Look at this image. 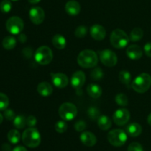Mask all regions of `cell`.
<instances>
[{
  "mask_svg": "<svg viewBox=\"0 0 151 151\" xmlns=\"http://www.w3.org/2000/svg\"><path fill=\"white\" fill-rule=\"evenodd\" d=\"M78 63L83 68H91L98 63V56L92 50H84L78 56Z\"/></svg>",
  "mask_w": 151,
  "mask_h": 151,
  "instance_id": "cell-1",
  "label": "cell"
},
{
  "mask_svg": "<svg viewBox=\"0 0 151 151\" xmlns=\"http://www.w3.org/2000/svg\"><path fill=\"white\" fill-rule=\"evenodd\" d=\"M22 142L27 147L30 148L37 147L41 144V138L36 128L29 127L26 129L22 134Z\"/></svg>",
  "mask_w": 151,
  "mask_h": 151,
  "instance_id": "cell-2",
  "label": "cell"
},
{
  "mask_svg": "<svg viewBox=\"0 0 151 151\" xmlns=\"http://www.w3.org/2000/svg\"><path fill=\"white\" fill-rule=\"evenodd\" d=\"M151 86V76L143 73L134 78L131 83V87L139 93H144L150 89Z\"/></svg>",
  "mask_w": 151,
  "mask_h": 151,
  "instance_id": "cell-3",
  "label": "cell"
},
{
  "mask_svg": "<svg viewBox=\"0 0 151 151\" xmlns=\"http://www.w3.org/2000/svg\"><path fill=\"white\" fill-rule=\"evenodd\" d=\"M110 41L114 47L120 49L128 45L129 42V37L122 30L115 29L111 33Z\"/></svg>",
  "mask_w": 151,
  "mask_h": 151,
  "instance_id": "cell-4",
  "label": "cell"
},
{
  "mask_svg": "<svg viewBox=\"0 0 151 151\" xmlns=\"http://www.w3.org/2000/svg\"><path fill=\"white\" fill-rule=\"evenodd\" d=\"M37 63L41 65H49L53 59V53L51 49L47 46H41L35 51L34 55Z\"/></svg>",
  "mask_w": 151,
  "mask_h": 151,
  "instance_id": "cell-5",
  "label": "cell"
},
{
  "mask_svg": "<svg viewBox=\"0 0 151 151\" xmlns=\"http://www.w3.org/2000/svg\"><path fill=\"white\" fill-rule=\"evenodd\" d=\"M128 139L127 133L121 129H114L108 133L109 143L114 147H121L125 144Z\"/></svg>",
  "mask_w": 151,
  "mask_h": 151,
  "instance_id": "cell-6",
  "label": "cell"
},
{
  "mask_svg": "<svg viewBox=\"0 0 151 151\" xmlns=\"http://www.w3.org/2000/svg\"><path fill=\"white\" fill-rule=\"evenodd\" d=\"M58 114L62 119L65 121H71L76 117L78 114V109L74 104L65 102L59 107Z\"/></svg>",
  "mask_w": 151,
  "mask_h": 151,
  "instance_id": "cell-7",
  "label": "cell"
},
{
  "mask_svg": "<svg viewBox=\"0 0 151 151\" xmlns=\"http://www.w3.org/2000/svg\"><path fill=\"white\" fill-rule=\"evenodd\" d=\"M6 28L10 33L20 34L24 29V22L19 16H11L6 22Z\"/></svg>",
  "mask_w": 151,
  "mask_h": 151,
  "instance_id": "cell-8",
  "label": "cell"
},
{
  "mask_svg": "<svg viewBox=\"0 0 151 151\" xmlns=\"http://www.w3.org/2000/svg\"><path fill=\"white\" fill-rule=\"evenodd\" d=\"M99 56L102 63L107 67H114L117 63V56L109 49L99 51Z\"/></svg>",
  "mask_w": 151,
  "mask_h": 151,
  "instance_id": "cell-9",
  "label": "cell"
},
{
  "mask_svg": "<svg viewBox=\"0 0 151 151\" xmlns=\"http://www.w3.org/2000/svg\"><path fill=\"white\" fill-rule=\"evenodd\" d=\"M131 114L128 110L125 108L116 110L113 115V120L116 124L119 126L125 125L130 120Z\"/></svg>",
  "mask_w": 151,
  "mask_h": 151,
  "instance_id": "cell-10",
  "label": "cell"
},
{
  "mask_svg": "<svg viewBox=\"0 0 151 151\" xmlns=\"http://www.w3.org/2000/svg\"><path fill=\"white\" fill-rule=\"evenodd\" d=\"M29 16L32 23L40 25L44 22L45 13L41 7H33L29 10Z\"/></svg>",
  "mask_w": 151,
  "mask_h": 151,
  "instance_id": "cell-11",
  "label": "cell"
},
{
  "mask_svg": "<svg viewBox=\"0 0 151 151\" xmlns=\"http://www.w3.org/2000/svg\"><path fill=\"white\" fill-rule=\"evenodd\" d=\"M51 79L53 84L58 88H64L69 84L67 76L62 73H51Z\"/></svg>",
  "mask_w": 151,
  "mask_h": 151,
  "instance_id": "cell-12",
  "label": "cell"
},
{
  "mask_svg": "<svg viewBox=\"0 0 151 151\" xmlns=\"http://www.w3.org/2000/svg\"><path fill=\"white\" fill-rule=\"evenodd\" d=\"M90 34L94 39L102 41L106 36V30L104 27L100 25H94L90 28Z\"/></svg>",
  "mask_w": 151,
  "mask_h": 151,
  "instance_id": "cell-13",
  "label": "cell"
},
{
  "mask_svg": "<svg viewBox=\"0 0 151 151\" xmlns=\"http://www.w3.org/2000/svg\"><path fill=\"white\" fill-rule=\"evenodd\" d=\"M86 81V75L83 71L78 70L74 73L71 78V84L74 88H81Z\"/></svg>",
  "mask_w": 151,
  "mask_h": 151,
  "instance_id": "cell-14",
  "label": "cell"
},
{
  "mask_svg": "<svg viewBox=\"0 0 151 151\" xmlns=\"http://www.w3.org/2000/svg\"><path fill=\"white\" fill-rule=\"evenodd\" d=\"M127 56L132 60H138L142 56L143 52L141 47L137 44H131L128 47L126 50Z\"/></svg>",
  "mask_w": 151,
  "mask_h": 151,
  "instance_id": "cell-15",
  "label": "cell"
},
{
  "mask_svg": "<svg viewBox=\"0 0 151 151\" xmlns=\"http://www.w3.org/2000/svg\"><path fill=\"white\" fill-rule=\"evenodd\" d=\"M80 139L81 142L87 147H93L97 143V137L94 133L89 131L83 132L80 136Z\"/></svg>",
  "mask_w": 151,
  "mask_h": 151,
  "instance_id": "cell-16",
  "label": "cell"
},
{
  "mask_svg": "<svg viewBox=\"0 0 151 151\" xmlns=\"http://www.w3.org/2000/svg\"><path fill=\"white\" fill-rule=\"evenodd\" d=\"M65 10L66 13L70 16H77L81 12V4L75 0H70L66 2L65 5Z\"/></svg>",
  "mask_w": 151,
  "mask_h": 151,
  "instance_id": "cell-17",
  "label": "cell"
},
{
  "mask_svg": "<svg viewBox=\"0 0 151 151\" xmlns=\"http://www.w3.org/2000/svg\"><path fill=\"white\" fill-rule=\"evenodd\" d=\"M37 90L38 93L42 96H49L52 93V86L47 81H42L39 83L37 87Z\"/></svg>",
  "mask_w": 151,
  "mask_h": 151,
  "instance_id": "cell-18",
  "label": "cell"
},
{
  "mask_svg": "<svg viewBox=\"0 0 151 151\" xmlns=\"http://www.w3.org/2000/svg\"><path fill=\"white\" fill-rule=\"evenodd\" d=\"M142 132V126L137 122L131 123L127 127V133L131 137H137L139 136Z\"/></svg>",
  "mask_w": 151,
  "mask_h": 151,
  "instance_id": "cell-19",
  "label": "cell"
},
{
  "mask_svg": "<svg viewBox=\"0 0 151 151\" xmlns=\"http://www.w3.org/2000/svg\"><path fill=\"white\" fill-rule=\"evenodd\" d=\"M87 93L93 99H98L102 95V89L97 84H89L87 87Z\"/></svg>",
  "mask_w": 151,
  "mask_h": 151,
  "instance_id": "cell-20",
  "label": "cell"
},
{
  "mask_svg": "<svg viewBox=\"0 0 151 151\" xmlns=\"http://www.w3.org/2000/svg\"><path fill=\"white\" fill-rule=\"evenodd\" d=\"M52 42L55 47L59 50H63L66 47V38L63 36L61 34H55L52 39Z\"/></svg>",
  "mask_w": 151,
  "mask_h": 151,
  "instance_id": "cell-21",
  "label": "cell"
},
{
  "mask_svg": "<svg viewBox=\"0 0 151 151\" xmlns=\"http://www.w3.org/2000/svg\"><path fill=\"white\" fill-rule=\"evenodd\" d=\"M97 124L101 130H108L112 125L111 120L108 115H100L97 119Z\"/></svg>",
  "mask_w": 151,
  "mask_h": 151,
  "instance_id": "cell-22",
  "label": "cell"
},
{
  "mask_svg": "<svg viewBox=\"0 0 151 151\" xmlns=\"http://www.w3.org/2000/svg\"><path fill=\"white\" fill-rule=\"evenodd\" d=\"M16 45V39L13 36H7L2 41V46L6 50H12Z\"/></svg>",
  "mask_w": 151,
  "mask_h": 151,
  "instance_id": "cell-23",
  "label": "cell"
},
{
  "mask_svg": "<svg viewBox=\"0 0 151 151\" xmlns=\"http://www.w3.org/2000/svg\"><path fill=\"white\" fill-rule=\"evenodd\" d=\"M21 139V134L17 130L13 129V130H10L7 133V139L9 142L11 144H16L19 143Z\"/></svg>",
  "mask_w": 151,
  "mask_h": 151,
  "instance_id": "cell-24",
  "label": "cell"
},
{
  "mask_svg": "<svg viewBox=\"0 0 151 151\" xmlns=\"http://www.w3.org/2000/svg\"><path fill=\"white\" fill-rule=\"evenodd\" d=\"M119 79L123 84L129 87L131 82V75L128 71L121 70L119 73Z\"/></svg>",
  "mask_w": 151,
  "mask_h": 151,
  "instance_id": "cell-25",
  "label": "cell"
},
{
  "mask_svg": "<svg viewBox=\"0 0 151 151\" xmlns=\"http://www.w3.org/2000/svg\"><path fill=\"white\" fill-rule=\"evenodd\" d=\"M144 32L140 28H135L132 30L130 35V39L132 41H138L142 38Z\"/></svg>",
  "mask_w": 151,
  "mask_h": 151,
  "instance_id": "cell-26",
  "label": "cell"
},
{
  "mask_svg": "<svg viewBox=\"0 0 151 151\" xmlns=\"http://www.w3.org/2000/svg\"><path fill=\"white\" fill-rule=\"evenodd\" d=\"M26 124V118L22 115H17L13 120V125L17 129H23Z\"/></svg>",
  "mask_w": 151,
  "mask_h": 151,
  "instance_id": "cell-27",
  "label": "cell"
},
{
  "mask_svg": "<svg viewBox=\"0 0 151 151\" xmlns=\"http://www.w3.org/2000/svg\"><path fill=\"white\" fill-rule=\"evenodd\" d=\"M115 102L118 105L122 107L127 106L128 104V99L124 93H119L115 97Z\"/></svg>",
  "mask_w": 151,
  "mask_h": 151,
  "instance_id": "cell-28",
  "label": "cell"
},
{
  "mask_svg": "<svg viewBox=\"0 0 151 151\" xmlns=\"http://www.w3.org/2000/svg\"><path fill=\"white\" fill-rule=\"evenodd\" d=\"M87 113H88L89 118L92 120L98 119L99 117L100 116V110L95 107H90L88 109Z\"/></svg>",
  "mask_w": 151,
  "mask_h": 151,
  "instance_id": "cell-29",
  "label": "cell"
},
{
  "mask_svg": "<svg viewBox=\"0 0 151 151\" xmlns=\"http://www.w3.org/2000/svg\"><path fill=\"white\" fill-rule=\"evenodd\" d=\"M9 105V99L3 93H0V111L5 110Z\"/></svg>",
  "mask_w": 151,
  "mask_h": 151,
  "instance_id": "cell-30",
  "label": "cell"
},
{
  "mask_svg": "<svg viewBox=\"0 0 151 151\" xmlns=\"http://www.w3.org/2000/svg\"><path fill=\"white\" fill-rule=\"evenodd\" d=\"M12 8V4L10 0H2L0 2V10L2 13H7Z\"/></svg>",
  "mask_w": 151,
  "mask_h": 151,
  "instance_id": "cell-31",
  "label": "cell"
},
{
  "mask_svg": "<svg viewBox=\"0 0 151 151\" xmlns=\"http://www.w3.org/2000/svg\"><path fill=\"white\" fill-rule=\"evenodd\" d=\"M87 31H88V29H87L86 27L84 26V25H80L75 30V35L78 38H83L86 36Z\"/></svg>",
  "mask_w": 151,
  "mask_h": 151,
  "instance_id": "cell-32",
  "label": "cell"
},
{
  "mask_svg": "<svg viewBox=\"0 0 151 151\" xmlns=\"http://www.w3.org/2000/svg\"><path fill=\"white\" fill-rule=\"evenodd\" d=\"M67 124L64 121H57L55 125V129L59 133H63L64 132H66V130H67Z\"/></svg>",
  "mask_w": 151,
  "mask_h": 151,
  "instance_id": "cell-33",
  "label": "cell"
},
{
  "mask_svg": "<svg viewBox=\"0 0 151 151\" xmlns=\"http://www.w3.org/2000/svg\"><path fill=\"white\" fill-rule=\"evenodd\" d=\"M91 77L94 80H100L103 77V72L100 68H94L91 72Z\"/></svg>",
  "mask_w": 151,
  "mask_h": 151,
  "instance_id": "cell-34",
  "label": "cell"
},
{
  "mask_svg": "<svg viewBox=\"0 0 151 151\" xmlns=\"http://www.w3.org/2000/svg\"><path fill=\"white\" fill-rule=\"evenodd\" d=\"M128 151H144L142 146L138 142H132L128 147Z\"/></svg>",
  "mask_w": 151,
  "mask_h": 151,
  "instance_id": "cell-35",
  "label": "cell"
},
{
  "mask_svg": "<svg viewBox=\"0 0 151 151\" xmlns=\"http://www.w3.org/2000/svg\"><path fill=\"white\" fill-rule=\"evenodd\" d=\"M4 117L7 120L12 121V120H14L16 115H15V113L13 110L6 109L5 110H4Z\"/></svg>",
  "mask_w": 151,
  "mask_h": 151,
  "instance_id": "cell-36",
  "label": "cell"
},
{
  "mask_svg": "<svg viewBox=\"0 0 151 151\" xmlns=\"http://www.w3.org/2000/svg\"><path fill=\"white\" fill-rule=\"evenodd\" d=\"M86 128V124L84 121L80 120V121H77L75 124V129L78 132L83 131Z\"/></svg>",
  "mask_w": 151,
  "mask_h": 151,
  "instance_id": "cell-37",
  "label": "cell"
},
{
  "mask_svg": "<svg viewBox=\"0 0 151 151\" xmlns=\"http://www.w3.org/2000/svg\"><path fill=\"white\" fill-rule=\"evenodd\" d=\"M26 123L27 125H28L29 127H34L37 123L36 118H35L34 115H29V116L26 118Z\"/></svg>",
  "mask_w": 151,
  "mask_h": 151,
  "instance_id": "cell-38",
  "label": "cell"
},
{
  "mask_svg": "<svg viewBox=\"0 0 151 151\" xmlns=\"http://www.w3.org/2000/svg\"><path fill=\"white\" fill-rule=\"evenodd\" d=\"M22 53H23L24 56L27 59H29L31 58L32 54V50L30 47H25L24 48V50H22Z\"/></svg>",
  "mask_w": 151,
  "mask_h": 151,
  "instance_id": "cell-39",
  "label": "cell"
},
{
  "mask_svg": "<svg viewBox=\"0 0 151 151\" xmlns=\"http://www.w3.org/2000/svg\"><path fill=\"white\" fill-rule=\"evenodd\" d=\"M144 51L146 56H147L148 57H151V42L145 44L144 47Z\"/></svg>",
  "mask_w": 151,
  "mask_h": 151,
  "instance_id": "cell-40",
  "label": "cell"
},
{
  "mask_svg": "<svg viewBox=\"0 0 151 151\" xmlns=\"http://www.w3.org/2000/svg\"><path fill=\"white\" fill-rule=\"evenodd\" d=\"M18 39L20 42L24 43L27 41V36L24 33H20L19 35V37H18Z\"/></svg>",
  "mask_w": 151,
  "mask_h": 151,
  "instance_id": "cell-41",
  "label": "cell"
},
{
  "mask_svg": "<svg viewBox=\"0 0 151 151\" xmlns=\"http://www.w3.org/2000/svg\"><path fill=\"white\" fill-rule=\"evenodd\" d=\"M1 150L2 151H11V147L9 144L4 143L1 146Z\"/></svg>",
  "mask_w": 151,
  "mask_h": 151,
  "instance_id": "cell-42",
  "label": "cell"
},
{
  "mask_svg": "<svg viewBox=\"0 0 151 151\" xmlns=\"http://www.w3.org/2000/svg\"><path fill=\"white\" fill-rule=\"evenodd\" d=\"M12 151H27V150L23 146H17L14 148Z\"/></svg>",
  "mask_w": 151,
  "mask_h": 151,
  "instance_id": "cell-43",
  "label": "cell"
},
{
  "mask_svg": "<svg viewBox=\"0 0 151 151\" xmlns=\"http://www.w3.org/2000/svg\"><path fill=\"white\" fill-rule=\"evenodd\" d=\"M41 1V0H28V1H29L30 4H37V3H38L39 1Z\"/></svg>",
  "mask_w": 151,
  "mask_h": 151,
  "instance_id": "cell-44",
  "label": "cell"
},
{
  "mask_svg": "<svg viewBox=\"0 0 151 151\" xmlns=\"http://www.w3.org/2000/svg\"><path fill=\"white\" fill-rule=\"evenodd\" d=\"M147 123L149 124V125L151 126V113L147 117Z\"/></svg>",
  "mask_w": 151,
  "mask_h": 151,
  "instance_id": "cell-45",
  "label": "cell"
},
{
  "mask_svg": "<svg viewBox=\"0 0 151 151\" xmlns=\"http://www.w3.org/2000/svg\"><path fill=\"white\" fill-rule=\"evenodd\" d=\"M3 118H4V117H3V115H1V113H0V124H1V123H2V121H3Z\"/></svg>",
  "mask_w": 151,
  "mask_h": 151,
  "instance_id": "cell-46",
  "label": "cell"
},
{
  "mask_svg": "<svg viewBox=\"0 0 151 151\" xmlns=\"http://www.w3.org/2000/svg\"><path fill=\"white\" fill-rule=\"evenodd\" d=\"M13 1H18V0H13Z\"/></svg>",
  "mask_w": 151,
  "mask_h": 151,
  "instance_id": "cell-47",
  "label": "cell"
}]
</instances>
